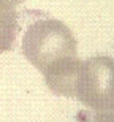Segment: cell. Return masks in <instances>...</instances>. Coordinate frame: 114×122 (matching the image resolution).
Segmentation results:
<instances>
[{
  "instance_id": "obj_1",
  "label": "cell",
  "mask_w": 114,
  "mask_h": 122,
  "mask_svg": "<svg viewBox=\"0 0 114 122\" xmlns=\"http://www.w3.org/2000/svg\"><path fill=\"white\" fill-rule=\"evenodd\" d=\"M25 59L41 73L48 67L78 56V41L68 25L57 19H41L27 29L22 38Z\"/></svg>"
},
{
  "instance_id": "obj_2",
  "label": "cell",
  "mask_w": 114,
  "mask_h": 122,
  "mask_svg": "<svg viewBox=\"0 0 114 122\" xmlns=\"http://www.w3.org/2000/svg\"><path fill=\"white\" fill-rule=\"evenodd\" d=\"M94 111H114V59L95 56L81 63L76 95Z\"/></svg>"
},
{
  "instance_id": "obj_3",
  "label": "cell",
  "mask_w": 114,
  "mask_h": 122,
  "mask_svg": "<svg viewBox=\"0 0 114 122\" xmlns=\"http://www.w3.org/2000/svg\"><path fill=\"white\" fill-rule=\"evenodd\" d=\"M81 63L82 62L76 56V57H67V59L48 67L43 71V76H45L48 87L57 95L74 98L76 81H78L79 70H81Z\"/></svg>"
},
{
  "instance_id": "obj_4",
  "label": "cell",
  "mask_w": 114,
  "mask_h": 122,
  "mask_svg": "<svg viewBox=\"0 0 114 122\" xmlns=\"http://www.w3.org/2000/svg\"><path fill=\"white\" fill-rule=\"evenodd\" d=\"M18 33V13L13 8H0V54L13 49Z\"/></svg>"
},
{
  "instance_id": "obj_5",
  "label": "cell",
  "mask_w": 114,
  "mask_h": 122,
  "mask_svg": "<svg viewBox=\"0 0 114 122\" xmlns=\"http://www.w3.org/2000/svg\"><path fill=\"white\" fill-rule=\"evenodd\" d=\"M76 122H114V113L111 111H78Z\"/></svg>"
},
{
  "instance_id": "obj_6",
  "label": "cell",
  "mask_w": 114,
  "mask_h": 122,
  "mask_svg": "<svg viewBox=\"0 0 114 122\" xmlns=\"http://www.w3.org/2000/svg\"><path fill=\"white\" fill-rule=\"evenodd\" d=\"M24 0H0V8H14Z\"/></svg>"
}]
</instances>
